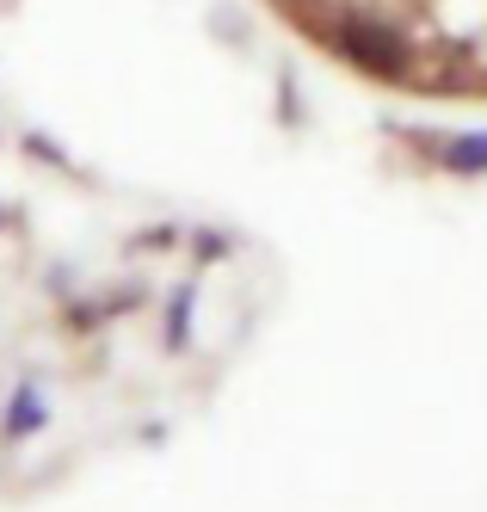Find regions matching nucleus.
Returning <instances> with one entry per match:
<instances>
[{
  "mask_svg": "<svg viewBox=\"0 0 487 512\" xmlns=\"http://www.w3.org/2000/svg\"><path fill=\"white\" fill-rule=\"evenodd\" d=\"M346 75L438 105H487V0H266Z\"/></svg>",
  "mask_w": 487,
  "mask_h": 512,
  "instance_id": "1",
  "label": "nucleus"
}]
</instances>
